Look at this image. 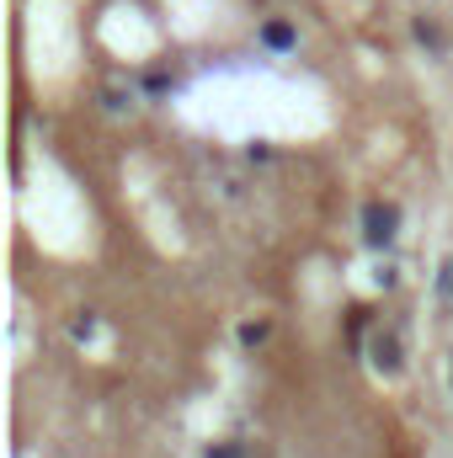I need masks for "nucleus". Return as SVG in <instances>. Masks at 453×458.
<instances>
[{"mask_svg": "<svg viewBox=\"0 0 453 458\" xmlns=\"http://www.w3.org/2000/svg\"><path fill=\"white\" fill-rule=\"evenodd\" d=\"M267 43H272V48H288V43H294V27H288V21H272V27H267Z\"/></svg>", "mask_w": 453, "mask_h": 458, "instance_id": "3", "label": "nucleus"}, {"mask_svg": "<svg viewBox=\"0 0 453 458\" xmlns=\"http://www.w3.org/2000/svg\"><path fill=\"white\" fill-rule=\"evenodd\" d=\"M368 352H373V368L379 373H400V342H395V331H379Z\"/></svg>", "mask_w": 453, "mask_h": 458, "instance_id": "2", "label": "nucleus"}, {"mask_svg": "<svg viewBox=\"0 0 453 458\" xmlns=\"http://www.w3.org/2000/svg\"><path fill=\"white\" fill-rule=\"evenodd\" d=\"M438 288H443V293H449V299H453V256H449V261H443V277H438Z\"/></svg>", "mask_w": 453, "mask_h": 458, "instance_id": "5", "label": "nucleus"}, {"mask_svg": "<svg viewBox=\"0 0 453 458\" xmlns=\"http://www.w3.org/2000/svg\"><path fill=\"white\" fill-rule=\"evenodd\" d=\"M395 229H400V208H395V203H368V208H363V234H368V245H389Z\"/></svg>", "mask_w": 453, "mask_h": 458, "instance_id": "1", "label": "nucleus"}, {"mask_svg": "<svg viewBox=\"0 0 453 458\" xmlns=\"http://www.w3.org/2000/svg\"><path fill=\"white\" fill-rule=\"evenodd\" d=\"M416 38H422V43H427V48H438V43H443V32H438V27H432V21H416Z\"/></svg>", "mask_w": 453, "mask_h": 458, "instance_id": "4", "label": "nucleus"}, {"mask_svg": "<svg viewBox=\"0 0 453 458\" xmlns=\"http://www.w3.org/2000/svg\"><path fill=\"white\" fill-rule=\"evenodd\" d=\"M209 458H229V454H225V448H219V454H209Z\"/></svg>", "mask_w": 453, "mask_h": 458, "instance_id": "6", "label": "nucleus"}]
</instances>
